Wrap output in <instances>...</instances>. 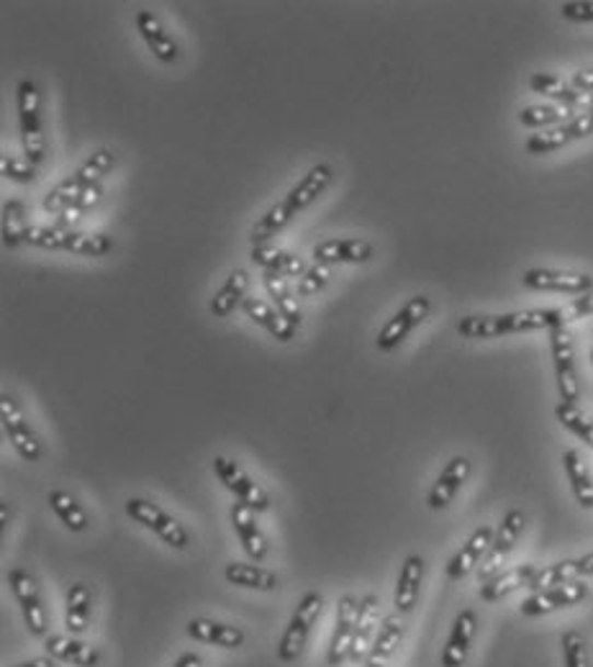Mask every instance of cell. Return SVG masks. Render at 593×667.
I'll return each instance as SVG.
<instances>
[{"mask_svg": "<svg viewBox=\"0 0 593 667\" xmlns=\"http://www.w3.org/2000/svg\"><path fill=\"white\" fill-rule=\"evenodd\" d=\"M562 324L560 308H530V311H511V314L496 316H463L457 321V334L465 339H496L507 337V334L537 331Z\"/></svg>", "mask_w": 593, "mask_h": 667, "instance_id": "cell-1", "label": "cell"}, {"mask_svg": "<svg viewBox=\"0 0 593 667\" xmlns=\"http://www.w3.org/2000/svg\"><path fill=\"white\" fill-rule=\"evenodd\" d=\"M24 242L32 247L72 251L83 257H103L114 249V239L106 234H80L62 226H28Z\"/></svg>", "mask_w": 593, "mask_h": 667, "instance_id": "cell-2", "label": "cell"}, {"mask_svg": "<svg viewBox=\"0 0 593 667\" xmlns=\"http://www.w3.org/2000/svg\"><path fill=\"white\" fill-rule=\"evenodd\" d=\"M324 611V596L318 590L303 593L299 606H295L293 617L288 619V627L283 629L278 642V659L280 663H295L301 659L306 642L311 636V629L316 627L318 617Z\"/></svg>", "mask_w": 593, "mask_h": 667, "instance_id": "cell-3", "label": "cell"}, {"mask_svg": "<svg viewBox=\"0 0 593 667\" xmlns=\"http://www.w3.org/2000/svg\"><path fill=\"white\" fill-rule=\"evenodd\" d=\"M124 511L131 522L142 524L144 529L158 534L162 542H165L167 547H173V550L183 552L190 547V531L185 529V526L177 522L175 516H170L165 508H160L158 503H152L147 499H129L124 503Z\"/></svg>", "mask_w": 593, "mask_h": 667, "instance_id": "cell-4", "label": "cell"}, {"mask_svg": "<svg viewBox=\"0 0 593 667\" xmlns=\"http://www.w3.org/2000/svg\"><path fill=\"white\" fill-rule=\"evenodd\" d=\"M9 585L13 598H16L21 619H24L26 632L36 636V640H47L49 636V617L47 609H44L42 590L36 577L28 573L24 567H13L9 570Z\"/></svg>", "mask_w": 593, "mask_h": 667, "instance_id": "cell-5", "label": "cell"}, {"mask_svg": "<svg viewBox=\"0 0 593 667\" xmlns=\"http://www.w3.org/2000/svg\"><path fill=\"white\" fill-rule=\"evenodd\" d=\"M0 426H3L5 440L11 442V447L19 452L21 459H26V463H39L44 455L39 436H36L24 409H21L19 400L13 398L11 393H0Z\"/></svg>", "mask_w": 593, "mask_h": 667, "instance_id": "cell-6", "label": "cell"}, {"mask_svg": "<svg viewBox=\"0 0 593 667\" xmlns=\"http://www.w3.org/2000/svg\"><path fill=\"white\" fill-rule=\"evenodd\" d=\"M19 124H21V144L24 154L32 165H42L44 160V133H42V116H39V87L34 80H21L19 83Z\"/></svg>", "mask_w": 593, "mask_h": 667, "instance_id": "cell-7", "label": "cell"}, {"mask_svg": "<svg viewBox=\"0 0 593 667\" xmlns=\"http://www.w3.org/2000/svg\"><path fill=\"white\" fill-rule=\"evenodd\" d=\"M591 596V588L585 581H570L566 585H555V588L535 590L519 604V613L524 619H539L550 617V613L573 609V606L583 604Z\"/></svg>", "mask_w": 593, "mask_h": 667, "instance_id": "cell-8", "label": "cell"}, {"mask_svg": "<svg viewBox=\"0 0 593 667\" xmlns=\"http://www.w3.org/2000/svg\"><path fill=\"white\" fill-rule=\"evenodd\" d=\"M550 352H553L555 383H558L560 400H566V403H578V398H581V383H578L575 347H573V337H570L568 326H553Z\"/></svg>", "mask_w": 593, "mask_h": 667, "instance_id": "cell-9", "label": "cell"}, {"mask_svg": "<svg viewBox=\"0 0 593 667\" xmlns=\"http://www.w3.org/2000/svg\"><path fill=\"white\" fill-rule=\"evenodd\" d=\"M213 472H217L219 483L224 485L236 501L255 511V514H263V511L270 508V495L265 493L263 485L255 483V480L242 470L240 463L219 455L213 457Z\"/></svg>", "mask_w": 593, "mask_h": 667, "instance_id": "cell-10", "label": "cell"}, {"mask_svg": "<svg viewBox=\"0 0 593 667\" xmlns=\"http://www.w3.org/2000/svg\"><path fill=\"white\" fill-rule=\"evenodd\" d=\"M524 526H526V516H524V511H519V508H511L509 514L501 518L499 529H496V534H493L491 550H488L486 560L480 562V567H478L480 583L491 581L493 575L501 573V565L509 560V554L514 552L519 537L524 534Z\"/></svg>", "mask_w": 593, "mask_h": 667, "instance_id": "cell-11", "label": "cell"}, {"mask_svg": "<svg viewBox=\"0 0 593 667\" xmlns=\"http://www.w3.org/2000/svg\"><path fill=\"white\" fill-rule=\"evenodd\" d=\"M429 311H432V301H429L427 295H414V299L406 301L404 308H398V314L388 318V324H385L381 334H377L375 339L377 350L393 352L396 347H402L404 339L429 316Z\"/></svg>", "mask_w": 593, "mask_h": 667, "instance_id": "cell-12", "label": "cell"}, {"mask_svg": "<svg viewBox=\"0 0 593 667\" xmlns=\"http://www.w3.org/2000/svg\"><path fill=\"white\" fill-rule=\"evenodd\" d=\"M358 609H360V600L354 596L339 598L335 632H332L329 650H326V665L329 667H342L345 663H350L354 629H358Z\"/></svg>", "mask_w": 593, "mask_h": 667, "instance_id": "cell-13", "label": "cell"}, {"mask_svg": "<svg viewBox=\"0 0 593 667\" xmlns=\"http://www.w3.org/2000/svg\"><path fill=\"white\" fill-rule=\"evenodd\" d=\"M493 534H496V529L491 524L478 526V529L470 534L468 542H465L455 554H452L447 567H444V575H447V581L457 583V581H463V577H468L473 570L480 567V562L486 560V554L493 545Z\"/></svg>", "mask_w": 593, "mask_h": 667, "instance_id": "cell-14", "label": "cell"}, {"mask_svg": "<svg viewBox=\"0 0 593 667\" xmlns=\"http://www.w3.org/2000/svg\"><path fill=\"white\" fill-rule=\"evenodd\" d=\"M522 285L526 291H550V293H570L583 295L593 291V278L585 272L568 270H545V267H532L522 276Z\"/></svg>", "mask_w": 593, "mask_h": 667, "instance_id": "cell-15", "label": "cell"}, {"mask_svg": "<svg viewBox=\"0 0 593 667\" xmlns=\"http://www.w3.org/2000/svg\"><path fill=\"white\" fill-rule=\"evenodd\" d=\"M478 634V613L473 609H463L452 621L447 642H444L440 665L442 667H465L470 657L473 642H476Z\"/></svg>", "mask_w": 593, "mask_h": 667, "instance_id": "cell-16", "label": "cell"}, {"mask_svg": "<svg viewBox=\"0 0 593 667\" xmlns=\"http://www.w3.org/2000/svg\"><path fill=\"white\" fill-rule=\"evenodd\" d=\"M473 472V463L468 457L457 455L452 457L447 465H444V470L437 476V480L429 488L427 493V506L432 511H444L450 506L452 501H455V495L463 491V485L468 483Z\"/></svg>", "mask_w": 593, "mask_h": 667, "instance_id": "cell-17", "label": "cell"}, {"mask_svg": "<svg viewBox=\"0 0 593 667\" xmlns=\"http://www.w3.org/2000/svg\"><path fill=\"white\" fill-rule=\"evenodd\" d=\"M229 522H232L236 537H240L242 550L247 552V558L252 562H263L265 558H268L270 547H268V539H265L263 529L257 526L255 511L236 501L234 506L229 508Z\"/></svg>", "mask_w": 593, "mask_h": 667, "instance_id": "cell-18", "label": "cell"}, {"mask_svg": "<svg viewBox=\"0 0 593 667\" xmlns=\"http://www.w3.org/2000/svg\"><path fill=\"white\" fill-rule=\"evenodd\" d=\"M185 634H188L193 642L211 644V647L221 650H240L244 647V642H247V634H244L242 627L224 624V621H213L206 617L190 619L188 624H185Z\"/></svg>", "mask_w": 593, "mask_h": 667, "instance_id": "cell-19", "label": "cell"}, {"mask_svg": "<svg viewBox=\"0 0 593 667\" xmlns=\"http://www.w3.org/2000/svg\"><path fill=\"white\" fill-rule=\"evenodd\" d=\"M44 650L57 663L72 665V667H98L101 652L91 647V644L72 634H49L44 640Z\"/></svg>", "mask_w": 593, "mask_h": 667, "instance_id": "cell-20", "label": "cell"}, {"mask_svg": "<svg viewBox=\"0 0 593 667\" xmlns=\"http://www.w3.org/2000/svg\"><path fill=\"white\" fill-rule=\"evenodd\" d=\"M425 558L421 554H409V558L404 560L402 573H398L396 581V590H393V606H396V613H406L414 611V606L419 604V593H421V583H425Z\"/></svg>", "mask_w": 593, "mask_h": 667, "instance_id": "cell-21", "label": "cell"}, {"mask_svg": "<svg viewBox=\"0 0 593 667\" xmlns=\"http://www.w3.org/2000/svg\"><path fill=\"white\" fill-rule=\"evenodd\" d=\"M537 565H516V567H509V570H501L499 575H493L491 581H486L484 585H480L478 596L484 604H499V600L509 598L511 593L522 590V588H530L532 581H535L537 575Z\"/></svg>", "mask_w": 593, "mask_h": 667, "instance_id": "cell-22", "label": "cell"}, {"mask_svg": "<svg viewBox=\"0 0 593 667\" xmlns=\"http://www.w3.org/2000/svg\"><path fill=\"white\" fill-rule=\"evenodd\" d=\"M135 24H137V32L142 34L144 44L152 49V55L158 57L160 62H165V65L177 62V57H181L177 42L165 32L162 21L154 16L152 11H139Z\"/></svg>", "mask_w": 593, "mask_h": 667, "instance_id": "cell-23", "label": "cell"}, {"mask_svg": "<svg viewBox=\"0 0 593 667\" xmlns=\"http://www.w3.org/2000/svg\"><path fill=\"white\" fill-rule=\"evenodd\" d=\"M404 640V621L402 613H391V617H383L381 629H377L373 647L368 650L365 659H362L360 667H385L391 663V657L396 655L398 644Z\"/></svg>", "mask_w": 593, "mask_h": 667, "instance_id": "cell-24", "label": "cell"}, {"mask_svg": "<svg viewBox=\"0 0 593 667\" xmlns=\"http://www.w3.org/2000/svg\"><path fill=\"white\" fill-rule=\"evenodd\" d=\"M93 619V590L91 585L78 581L68 588V596H65V629L68 634L80 636L88 632Z\"/></svg>", "mask_w": 593, "mask_h": 667, "instance_id": "cell-25", "label": "cell"}, {"mask_svg": "<svg viewBox=\"0 0 593 667\" xmlns=\"http://www.w3.org/2000/svg\"><path fill=\"white\" fill-rule=\"evenodd\" d=\"M377 596H373V593H368V596L360 598V609H358V629H354V644H352V652H350V663L354 665H362V659H365L368 650L373 647V640L377 634V629H381V624L377 621L381 619V613H377Z\"/></svg>", "mask_w": 593, "mask_h": 667, "instance_id": "cell-26", "label": "cell"}, {"mask_svg": "<svg viewBox=\"0 0 593 667\" xmlns=\"http://www.w3.org/2000/svg\"><path fill=\"white\" fill-rule=\"evenodd\" d=\"M314 257L318 265H339V262L360 265L373 257V244L365 239H326L322 244H316Z\"/></svg>", "mask_w": 593, "mask_h": 667, "instance_id": "cell-27", "label": "cell"}, {"mask_svg": "<svg viewBox=\"0 0 593 667\" xmlns=\"http://www.w3.org/2000/svg\"><path fill=\"white\" fill-rule=\"evenodd\" d=\"M530 87L539 95H547V98L558 101L560 106H568V108L583 106L585 110L593 108V93L575 91V87L568 85L566 80L547 75V72H535V75L530 78Z\"/></svg>", "mask_w": 593, "mask_h": 667, "instance_id": "cell-28", "label": "cell"}, {"mask_svg": "<svg viewBox=\"0 0 593 667\" xmlns=\"http://www.w3.org/2000/svg\"><path fill=\"white\" fill-rule=\"evenodd\" d=\"M224 577L229 585L257 593H272L280 585V577L272 570L252 565V562H229L224 567Z\"/></svg>", "mask_w": 593, "mask_h": 667, "instance_id": "cell-29", "label": "cell"}, {"mask_svg": "<svg viewBox=\"0 0 593 667\" xmlns=\"http://www.w3.org/2000/svg\"><path fill=\"white\" fill-rule=\"evenodd\" d=\"M332 180H335V169H332V165H326V162H322V165L311 167L309 173L303 175V180L288 192L286 200L291 203V209L295 213H301L303 209H309L326 188H329Z\"/></svg>", "mask_w": 593, "mask_h": 667, "instance_id": "cell-30", "label": "cell"}, {"mask_svg": "<svg viewBox=\"0 0 593 667\" xmlns=\"http://www.w3.org/2000/svg\"><path fill=\"white\" fill-rule=\"evenodd\" d=\"M249 257L255 265L265 267L268 272H278V276H283V278H301L303 272L309 270L299 255H291V251H286V249L270 247V244H252Z\"/></svg>", "mask_w": 593, "mask_h": 667, "instance_id": "cell-31", "label": "cell"}, {"mask_svg": "<svg viewBox=\"0 0 593 667\" xmlns=\"http://www.w3.org/2000/svg\"><path fill=\"white\" fill-rule=\"evenodd\" d=\"M242 308H244V314L252 318V321L263 326L265 331H270L272 337L278 339V342H291V339H293L295 326L288 321V318L280 314L278 308L268 306V303L259 301V299H244Z\"/></svg>", "mask_w": 593, "mask_h": 667, "instance_id": "cell-32", "label": "cell"}, {"mask_svg": "<svg viewBox=\"0 0 593 667\" xmlns=\"http://www.w3.org/2000/svg\"><path fill=\"white\" fill-rule=\"evenodd\" d=\"M562 467H566L570 491H573L575 501L581 503V508H593V476L589 465L583 463L581 452L578 449L562 452Z\"/></svg>", "mask_w": 593, "mask_h": 667, "instance_id": "cell-33", "label": "cell"}, {"mask_svg": "<svg viewBox=\"0 0 593 667\" xmlns=\"http://www.w3.org/2000/svg\"><path fill=\"white\" fill-rule=\"evenodd\" d=\"M249 288V276L244 270L229 272V278L224 280V285L219 288V293L213 295L209 303V311L213 318H226L232 311L244 303V293Z\"/></svg>", "mask_w": 593, "mask_h": 667, "instance_id": "cell-34", "label": "cell"}, {"mask_svg": "<svg viewBox=\"0 0 593 667\" xmlns=\"http://www.w3.org/2000/svg\"><path fill=\"white\" fill-rule=\"evenodd\" d=\"M47 503H49V508L57 514L59 522L68 526L70 531L80 534V531H85L88 526H91V518H88L85 508L80 506L75 495L62 491V488H55V491H49Z\"/></svg>", "mask_w": 593, "mask_h": 667, "instance_id": "cell-35", "label": "cell"}, {"mask_svg": "<svg viewBox=\"0 0 593 667\" xmlns=\"http://www.w3.org/2000/svg\"><path fill=\"white\" fill-rule=\"evenodd\" d=\"M295 217H299V213H295L291 209V203H288V200L283 198L280 203L272 206V209L265 213V217L259 219L255 226H252V232H249L252 244H265L268 239H272V236L283 232V229L291 224Z\"/></svg>", "mask_w": 593, "mask_h": 667, "instance_id": "cell-36", "label": "cell"}, {"mask_svg": "<svg viewBox=\"0 0 593 667\" xmlns=\"http://www.w3.org/2000/svg\"><path fill=\"white\" fill-rule=\"evenodd\" d=\"M263 283H265V288H268L270 299L276 301V308L288 318V321L295 326V329H299V326H301V306H299V299H295V295L291 293V288H288L286 278L278 276V272L265 270Z\"/></svg>", "mask_w": 593, "mask_h": 667, "instance_id": "cell-37", "label": "cell"}, {"mask_svg": "<svg viewBox=\"0 0 593 667\" xmlns=\"http://www.w3.org/2000/svg\"><path fill=\"white\" fill-rule=\"evenodd\" d=\"M555 419L560 421L562 429H568L570 434L578 436V440L585 442L593 449V419L578 409V403L560 400V403L555 406Z\"/></svg>", "mask_w": 593, "mask_h": 667, "instance_id": "cell-38", "label": "cell"}, {"mask_svg": "<svg viewBox=\"0 0 593 667\" xmlns=\"http://www.w3.org/2000/svg\"><path fill=\"white\" fill-rule=\"evenodd\" d=\"M570 581H581V577H578V560H560L547 567H539L535 581L530 585V590L535 593V590L555 588V585H566Z\"/></svg>", "mask_w": 593, "mask_h": 667, "instance_id": "cell-39", "label": "cell"}, {"mask_svg": "<svg viewBox=\"0 0 593 667\" xmlns=\"http://www.w3.org/2000/svg\"><path fill=\"white\" fill-rule=\"evenodd\" d=\"M26 209L21 200H9L3 206V244L5 247H19L26 236Z\"/></svg>", "mask_w": 593, "mask_h": 667, "instance_id": "cell-40", "label": "cell"}, {"mask_svg": "<svg viewBox=\"0 0 593 667\" xmlns=\"http://www.w3.org/2000/svg\"><path fill=\"white\" fill-rule=\"evenodd\" d=\"M560 655H562V667H591V655H589V642L578 629H568L560 636Z\"/></svg>", "mask_w": 593, "mask_h": 667, "instance_id": "cell-41", "label": "cell"}, {"mask_svg": "<svg viewBox=\"0 0 593 667\" xmlns=\"http://www.w3.org/2000/svg\"><path fill=\"white\" fill-rule=\"evenodd\" d=\"M573 114V108L568 106H526L519 110V124L530 126V129H545V126L560 124Z\"/></svg>", "mask_w": 593, "mask_h": 667, "instance_id": "cell-42", "label": "cell"}, {"mask_svg": "<svg viewBox=\"0 0 593 667\" xmlns=\"http://www.w3.org/2000/svg\"><path fill=\"white\" fill-rule=\"evenodd\" d=\"M114 162H116L114 150H98L95 154H91V160L83 162V165L78 167V173L72 177H75L83 188H91V185L98 183L101 177L106 175L111 167H114Z\"/></svg>", "mask_w": 593, "mask_h": 667, "instance_id": "cell-43", "label": "cell"}, {"mask_svg": "<svg viewBox=\"0 0 593 667\" xmlns=\"http://www.w3.org/2000/svg\"><path fill=\"white\" fill-rule=\"evenodd\" d=\"M570 139L562 126H555V129H547L543 133H532L530 139H526V152L530 154H550L558 152L562 147H568Z\"/></svg>", "mask_w": 593, "mask_h": 667, "instance_id": "cell-44", "label": "cell"}, {"mask_svg": "<svg viewBox=\"0 0 593 667\" xmlns=\"http://www.w3.org/2000/svg\"><path fill=\"white\" fill-rule=\"evenodd\" d=\"M0 175L16 183H34L36 167L26 157H13V154H0Z\"/></svg>", "mask_w": 593, "mask_h": 667, "instance_id": "cell-45", "label": "cell"}, {"mask_svg": "<svg viewBox=\"0 0 593 667\" xmlns=\"http://www.w3.org/2000/svg\"><path fill=\"white\" fill-rule=\"evenodd\" d=\"M329 278H332V265H318L316 262L314 267H309V270L301 276L299 295H303V299H306V295H316L326 283H329Z\"/></svg>", "mask_w": 593, "mask_h": 667, "instance_id": "cell-46", "label": "cell"}, {"mask_svg": "<svg viewBox=\"0 0 593 667\" xmlns=\"http://www.w3.org/2000/svg\"><path fill=\"white\" fill-rule=\"evenodd\" d=\"M593 314V291L578 295V299H573L568 303V306L560 308V316H562V324H570V321H578V318H585Z\"/></svg>", "mask_w": 593, "mask_h": 667, "instance_id": "cell-47", "label": "cell"}, {"mask_svg": "<svg viewBox=\"0 0 593 667\" xmlns=\"http://www.w3.org/2000/svg\"><path fill=\"white\" fill-rule=\"evenodd\" d=\"M562 129H566L570 142H578V139L591 137V133H593V108L583 110V114L570 118L568 124H562Z\"/></svg>", "mask_w": 593, "mask_h": 667, "instance_id": "cell-48", "label": "cell"}, {"mask_svg": "<svg viewBox=\"0 0 593 667\" xmlns=\"http://www.w3.org/2000/svg\"><path fill=\"white\" fill-rule=\"evenodd\" d=\"M560 13L562 19L568 21H575V24H589V21H593V0L591 3H562L560 5Z\"/></svg>", "mask_w": 593, "mask_h": 667, "instance_id": "cell-49", "label": "cell"}, {"mask_svg": "<svg viewBox=\"0 0 593 667\" xmlns=\"http://www.w3.org/2000/svg\"><path fill=\"white\" fill-rule=\"evenodd\" d=\"M101 196H103V185L95 183V185H91V188H85L83 192H80V196L75 198V203H72V209H78V211L93 209V206L101 200Z\"/></svg>", "mask_w": 593, "mask_h": 667, "instance_id": "cell-50", "label": "cell"}, {"mask_svg": "<svg viewBox=\"0 0 593 667\" xmlns=\"http://www.w3.org/2000/svg\"><path fill=\"white\" fill-rule=\"evenodd\" d=\"M570 85H573L575 91L593 93V70H578L573 80H570Z\"/></svg>", "mask_w": 593, "mask_h": 667, "instance_id": "cell-51", "label": "cell"}, {"mask_svg": "<svg viewBox=\"0 0 593 667\" xmlns=\"http://www.w3.org/2000/svg\"><path fill=\"white\" fill-rule=\"evenodd\" d=\"M170 667H204V657L198 652H183Z\"/></svg>", "mask_w": 593, "mask_h": 667, "instance_id": "cell-52", "label": "cell"}, {"mask_svg": "<svg viewBox=\"0 0 593 667\" xmlns=\"http://www.w3.org/2000/svg\"><path fill=\"white\" fill-rule=\"evenodd\" d=\"M55 663H57V659H51L49 655H44V657H28V659H21V663L11 665V667H57Z\"/></svg>", "mask_w": 593, "mask_h": 667, "instance_id": "cell-53", "label": "cell"}, {"mask_svg": "<svg viewBox=\"0 0 593 667\" xmlns=\"http://www.w3.org/2000/svg\"><path fill=\"white\" fill-rule=\"evenodd\" d=\"M578 577H593V552L578 558Z\"/></svg>", "mask_w": 593, "mask_h": 667, "instance_id": "cell-54", "label": "cell"}, {"mask_svg": "<svg viewBox=\"0 0 593 667\" xmlns=\"http://www.w3.org/2000/svg\"><path fill=\"white\" fill-rule=\"evenodd\" d=\"M0 511H3V526H5V524H9V503H3Z\"/></svg>", "mask_w": 593, "mask_h": 667, "instance_id": "cell-55", "label": "cell"}, {"mask_svg": "<svg viewBox=\"0 0 593 667\" xmlns=\"http://www.w3.org/2000/svg\"><path fill=\"white\" fill-rule=\"evenodd\" d=\"M591 362H593V350H591Z\"/></svg>", "mask_w": 593, "mask_h": 667, "instance_id": "cell-56", "label": "cell"}]
</instances>
